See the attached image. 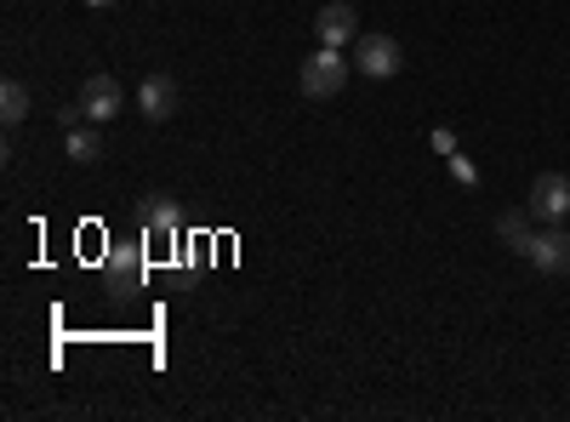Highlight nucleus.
Segmentation results:
<instances>
[{"instance_id":"nucleus-1","label":"nucleus","mask_w":570,"mask_h":422,"mask_svg":"<svg viewBox=\"0 0 570 422\" xmlns=\"http://www.w3.org/2000/svg\"><path fill=\"white\" fill-rule=\"evenodd\" d=\"M348 58H343V46H320V52L303 63V75H297V86H303V98H314V104H331V98H343V86H348Z\"/></svg>"},{"instance_id":"nucleus-2","label":"nucleus","mask_w":570,"mask_h":422,"mask_svg":"<svg viewBox=\"0 0 570 422\" xmlns=\"http://www.w3.org/2000/svg\"><path fill=\"white\" fill-rule=\"evenodd\" d=\"M400 69H405V52H400L394 35H360V40H354V75H365V80H394Z\"/></svg>"},{"instance_id":"nucleus-3","label":"nucleus","mask_w":570,"mask_h":422,"mask_svg":"<svg viewBox=\"0 0 570 422\" xmlns=\"http://www.w3.org/2000/svg\"><path fill=\"white\" fill-rule=\"evenodd\" d=\"M75 104H80V115H86V120H98V126H104V120H115V115L126 109V91H120V80H115V75H86Z\"/></svg>"},{"instance_id":"nucleus-4","label":"nucleus","mask_w":570,"mask_h":422,"mask_svg":"<svg viewBox=\"0 0 570 422\" xmlns=\"http://www.w3.org/2000/svg\"><path fill=\"white\" fill-rule=\"evenodd\" d=\"M525 263H531L537 274H570V228H564V223L537 228V241H531Z\"/></svg>"},{"instance_id":"nucleus-5","label":"nucleus","mask_w":570,"mask_h":422,"mask_svg":"<svg viewBox=\"0 0 570 422\" xmlns=\"http://www.w3.org/2000/svg\"><path fill=\"white\" fill-rule=\"evenodd\" d=\"M531 212H537V223H564L570 217V177L564 171H537Z\"/></svg>"},{"instance_id":"nucleus-6","label":"nucleus","mask_w":570,"mask_h":422,"mask_svg":"<svg viewBox=\"0 0 570 422\" xmlns=\"http://www.w3.org/2000/svg\"><path fill=\"white\" fill-rule=\"evenodd\" d=\"M177 104H183V91H177L171 75H149V80L137 86V115L155 120V126H166V120L177 115Z\"/></svg>"},{"instance_id":"nucleus-7","label":"nucleus","mask_w":570,"mask_h":422,"mask_svg":"<svg viewBox=\"0 0 570 422\" xmlns=\"http://www.w3.org/2000/svg\"><path fill=\"white\" fill-rule=\"evenodd\" d=\"M354 23H360V12L348 7V0H331V7H320V18H314V35H320V46H348Z\"/></svg>"},{"instance_id":"nucleus-8","label":"nucleus","mask_w":570,"mask_h":422,"mask_svg":"<svg viewBox=\"0 0 570 422\" xmlns=\"http://www.w3.org/2000/svg\"><path fill=\"white\" fill-rule=\"evenodd\" d=\"M497 241H502L513 257H525L531 241H537V212H531V206H525V212H502V217H497Z\"/></svg>"},{"instance_id":"nucleus-9","label":"nucleus","mask_w":570,"mask_h":422,"mask_svg":"<svg viewBox=\"0 0 570 422\" xmlns=\"http://www.w3.org/2000/svg\"><path fill=\"white\" fill-rule=\"evenodd\" d=\"M177 223H183V212H177L171 195H142V228H149L155 241H171Z\"/></svg>"},{"instance_id":"nucleus-10","label":"nucleus","mask_w":570,"mask_h":422,"mask_svg":"<svg viewBox=\"0 0 570 422\" xmlns=\"http://www.w3.org/2000/svg\"><path fill=\"white\" fill-rule=\"evenodd\" d=\"M69 160H80V166H91V160H98L104 155V137H98V120H75L69 131Z\"/></svg>"},{"instance_id":"nucleus-11","label":"nucleus","mask_w":570,"mask_h":422,"mask_svg":"<svg viewBox=\"0 0 570 422\" xmlns=\"http://www.w3.org/2000/svg\"><path fill=\"white\" fill-rule=\"evenodd\" d=\"M29 109H35V91H29L23 80H7V86H0V120H7V126H23Z\"/></svg>"},{"instance_id":"nucleus-12","label":"nucleus","mask_w":570,"mask_h":422,"mask_svg":"<svg viewBox=\"0 0 570 422\" xmlns=\"http://www.w3.org/2000/svg\"><path fill=\"white\" fill-rule=\"evenodd\" d=\"M104 268H109L115 286H120V279H126V286H137V279H142V246H115L104 257Z\"/></svg>"},{"instance_id":"nucleus-13","label":"nucleus","mask_w":570,"mask_h":422,"mask_svg":"<svg viewBox=\"0 0 570 422\" xmlns=\"http://www.w3.org/2000/svg\"><path fill=\"white\" fill-rule=\"evenodd\" d=\"M445 166H451V177L462 183V189H473V183H480V166H473V160H462V155H445Z\"/></svg>"},{"instance_id":"nucleus-14","label":"nucleus","mask_w":570,"mask_h":422,"mask_svg":"<svg viewBox=\"0 0 570 422\" xmlns=\"http://www.w3.org/2000/svg\"><path fill=\"white\" fill-rule=\"evenodd\" d=\"M428 144H434L440 155H456V131H451V126H440L434 137H428Z\"/></svg>"},{"instance_id":"nucleus-15","label":"nucleus","mask_w":570,"mask_h":422,"mask_svg":"<svg viewBox=\"0 0 570 422\" xmlns=\"http://www.w3.org/2000/svg\"><path fill=\"white\" fill-rule=\"evenodd\" d=\"M86 7H115V0H86Z\"/></svg>"}]
</instances>
